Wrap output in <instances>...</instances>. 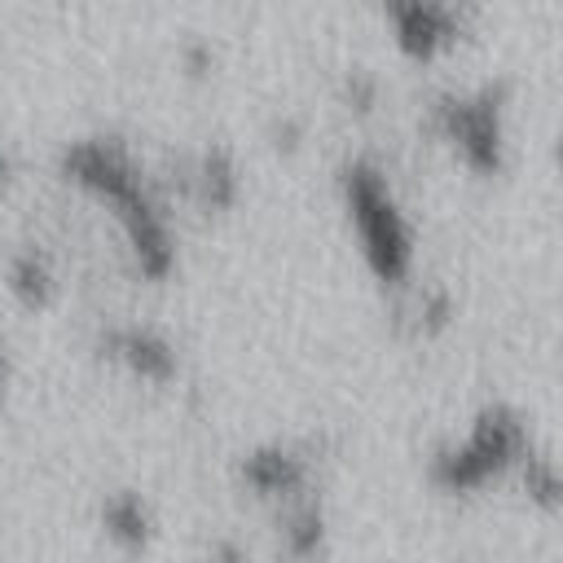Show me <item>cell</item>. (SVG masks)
Here are the masks:
<instances>
[{"label": "cell", "mask_w": 563, "mask_h": 563, "mask_svg": "<svg viewBox=\"0 0 563 563\" xmlns=\"http://www.w3.org/2000/svg\"><path fill=\"white\" fill-rule=\"evenodd\" d=\"M66 172L75 185H84L88 194H97L101 202L114 207L123 233H128V251L136 260V268L145 277H167L172 273V233H167V220L163 211L154 207V198L145 194L136 167L128 163L123 150L114 145H79L70 158H66Z\"/></svg>", "instance_id": "6da1fadb"}, {"label": "cell", "mask_w": 563, "mask_h": 563, "mask_svg": "<svg viewBox=\"0 0 563 563\" xmlns=\"http://www.w3.org/2000/svg\"><path fill=\"white\" fill-rule=\"evenodd\" d=\"M339 189L369 273L378 282H405L413 268V224L391 198L387 176L369 163H347L339 172Z\"/></svg>", "instance_id": "7a4b0ae2"}, {"label": "cell", "mask_w": 563, "mask_h": 563, "mask_svg": "<svg viewBox=\"0 0 563 563\" xmlns=\"http://www.w3.org/2000/svg\"><path fill=\"white\" fill-rule=\"evenodd\" d=\"M528 449H532V435H528L523 418L506 405H493L475 418V427L457 444H449L431 457L427 479L449 497H466V493L501 479L506 471H515Z\"/></svg>", "instance_id": "3957f363"}, {"label": "cell", "mask_w": 563, "mask_h": 563, "mask_svg": "<svg viewBox=\"0 0 563 563\" xmlns=\"http://www.w3.org/2000/svg\"><path fill=\"white\" fill-rule=\"evenodd\" d=\"M435 132L475 172L497 176L506 163V106L501 92L484 88L475 97H449L435 106Z\"/></svg>", "instance_id": "277c9868"}, {"label": "cell", "mask_w": 563, "mask_h": 563, "mask_svg": "<svg viewBox=\"0 0 563 563\" xmlns=\"http://www.w3.org/2000/svg\"><path fill=\"white\" fill-rule=\"evenodd\" d=\"M101 352L106 361H114L123 374L141 378V383H167L176 374V352L163 334L154 330H141V325H123V330H110L101 339Z\"/></svg>", "instance_id": "5b68a950"}, {"label": "cell", "mask_w": 563, "mask_h": 563, "mask_svg": "<svg viewBox=\"0 0 563 563\" xmlns=\"http://www.w3.org/2000/svg\"><path fill=\"white\" fill-rule=\"evenodd\" d=\"M242 479L260 497H286V501H295L308 488V462L299 453L282 449V444L255 449V453L242 457Z\"/></svg>", "instance_id": "8992f818"}, {"label": "cell", "mask_w": 563, "mask_h": 563, "mask_svg": "<svg viewBox=\"0 0 563 563\" xmlns=\"http://www.w3.org/2000/svg\"><path fill=\"white\" fill-rule=\"evenodd\" d=\"M101 532L119 554H145L154 541V515H150L145 497L128 493V488L110 493L101 501Z\"/></svg>", "instance_id": "52a82bcc"}, {"label": "cell", "mask_w": 563, "mask_h": 563, "mask_svg": "<svg viewBox=\"0 0 563 563\" xmlns=\"http://www.w3.org/2000/svg\"><path fill=\"white\" fill-rule=\"evenodd\" d=\"M282 550L290 563H312L325 550V510L312 497H295L282 519Z\"/></svg>", "instance_id": "ba28073f"}, {"label": "cell", "mask_w": 563, "mask_h": 563, "mask_svg": "<svg viewBox=\"0 0 563 563\" xmlns=\"http://www.w3.org/2000/svg\"><path fill=\"white\" fill-rule=\"evenodd\" d=\"M194 198L207 207V211H229L233 202H238V189H242V180H238V163L224 154V150H207L202 158H198V167H194Z\"/></svg>", "instance_id": "9c48e42d"}, {"label": "cell", "mask_w": 563, "mask_h": 563, "mask_svg": "<svg viewBox=\"0 0 563 563\" xmlns=\"http://www.w3.org/2000/svg\"><path fill=\"white\" fill-rule=\"evenodd\" d=\"M519 475V488L523 497L537 506V510H563V466L554 457H545L541 449H528L515 466Z\"/></svg>", "instance_id": "30bf717a"}, {"label": "cell", "mask_w": 563, "mask_h": 563, "mask_svg": "<svg viewBox=\"0 0 563 563\" xmlns=\"http://www.w3.org/2000/svg\"><path fill=\"white\" fill-rule=\"evenodd\" d=\"M53 286H57L53 282V268H48V260L40 251H22L18 260H9V290H13L18 303L44 308L53 299Z\"/></svg>", "instance_id": "8fae6325"}, {"label": "cell", "mask_w": 563, "mask_h": 563, "mask_svg": "<svg viewBox=\"0 0 563 563\" xmlns=\"http://www.w3.org/2000/svg\"><path fill=\"white\" fill-rule=\"evenodd\" d=\"M207 563H246V554H242L238 541H216L211 554H207Z\"/></svg>", "instance_id": "7c38bea8"}, {"label": "cell", "mask_w": 563, "mask_h": 563, "mask_svg": "<svg viewBox=\"0 0 563 563\" xmlns=\"http://www.w3.org/2000/svg\"><path fill=\"white\" fill-rule=\"evenodd\" d=\"M554 163H559V172H563V132L554 136Z\"/></svg>", "instance_id": "4fadbf2b"}, {"label": "cell", "mask_w": 563, "mask_h": 563, "mask_svg": "<svg viewBox=\"0 0 563 563\" xmlns=\"http://www.w3.org/2000/svg\"><path fill=\"white\" fill-rule=\"evenodd\" d=\"M0 383H4V361H0Z\"/></svg>", "instance_id": "5bb4252c"}]
</instances>
